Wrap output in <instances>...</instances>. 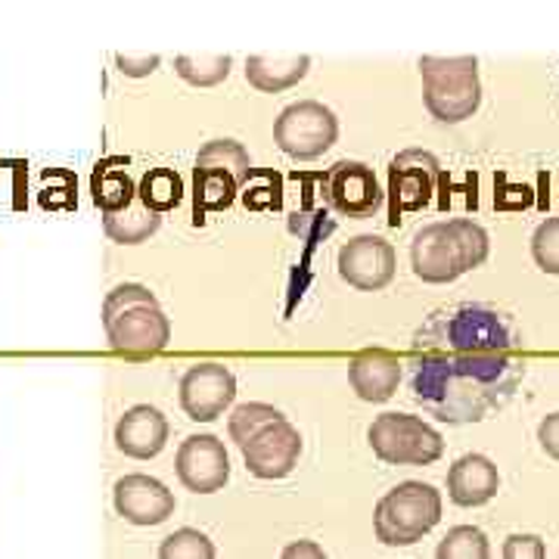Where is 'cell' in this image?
<instances>
[{
	"mask_svg": "<svg viewBox=\"0 0 559 559\" xmlns=\"http://www.w3.org/2000/svg\"><path fill=\"white\" fill-rule=\"evenodd\" d=\"M395 267H399V259H395L392 242L373 234L355 237L340 249V277L360 293L385 289L395 277Z\"/></svg>",
	"mask_w": 559,
	"mask_h": 559,
	"instance_id": "cell-11",
	"label": "cell"
},
{
	"mask_svg": "<svg viewBox=\"0 0 559 559\" xmlns=\"http://www.w3.org/2000/svg\"><path fill=\"white\" fill-rule=\"evenodd\" d=\"M436 559H491V544L476 525H454L441 538Z\"/></svg>",
	"mask_w": 559,
	"mask_h": 559,
	"instance_id": "cell-24",
	"label": "cell"
},
{
	"mask_svg": "<svg viewBox=\"0 0 559 559\" xmlns=\"http://www.w3.org/2000/svg\"><path fill=\"white\" fill-rule=\"evenodd\" d=\"M121 165H128V162H97V168H94V175H91L94 205L100 209L103 215H116V212L128 209L131 202L138 200V183L131 180V175H128Z\"/></svg>",
	"mask_w": 559,
	"mask_h": 559,
	"instance_id": "cell-19",
	"label": "cell"
},
{
	"mask_svg": "<svg viewBox=\"0 0 559 559\" xmlns=\"http://www.w3.org/2000/svg\"><path fill=\"white\" fill-rule=\"evenodd\" d=\"M116 66H119L121 75H128V79H146V75H153V72H156L159 57H156V53H143V57H128V53H119V57H116Z\"/></svg>",
	"mask_w": 559,
	"mask_h": 559,
	"instance_id": "cell-32",
	"label": "cell"
},
{
	"mask_svg": "<svg viewBox=\"0 0 559 559\" xmlns=\"http://www.w3.org/2000/svg\"><path fill=\"white\" fill-rule=\"evenodd\" d=\"M246 469L255 479H286L301 457V436L289 419H280L264 426L259 436L246 441L240 448Z\"/></svg>",
	"mask_w": 559,
	"mask_h": 559,
	"instance_id": "cell-10",
	"label": "cell"
},
{
	"mask_svg": "<svg viewBox=\"0 0 559 559\" xmlns=\"http://www.w3.org/2000/svg\"><path fill=\"white\" fill-rule=\"evenodd\" d=\"M175 72L193 87H215L230 75V57H178Z\"/></svg>",
	"mask_w": 559,
	"mask_h": 559,
	"instance_id": "cell-27",
	"label": "cell"
},
{
	"mask_svg": "<svg viewBox=\"0 0 559 559\" xmlns=\"http://www.w3.org/2000/svg\"><path fill=\"white\" fill-rule=\"evenodd\" d=\"M520 330L491 305L432 311L411 345V399L441 423H479L525 380Z\"/></svg>",
	"mask_w": 559,
	"mask_h": 559,
	"instance_id": "cell-1",
	"label": "cell"
},
{
	"mask_svg": "<svg viewBox=\"0 0 559 559\" xmlns=\"http://www.w3.org/2000/svg\"><path fill=\"white\" fill-rule=\"evenodd\" d=\"M289 230H293V234H299V237H305V240L318 242L336 230V221L326 215V209H318V212L301 209V212H296V215L289 218Z\"/></svg>",
	"mask_w": 559,
	"mask_h": 559,
	"instance_id": "cell-30",
	"label": "cell"
},
{
	"mask_svg": "<svg viewBox=\"0 0 559 559\" xmlns=\"http://www.w3.org/2000/svg\"><path fill=\"white\" fill-rule=\"evenodd\" d=\"M336 140H340V119L330 106L318 100L293 103L274 121V143L289 159H318Z\"/></svg>",
	"mask_w": 559,
	"mask_h": 559,
	"instance_id": "cell-7",
	"label": "cell"
},
{
	"mask_svg": "<svg viewBox=\"0 0 559 559\" xmlns=\"http://www.w3.org/2000/svg\"><path fill=\"white\" fill-rule=\"evenodd\" d=\"M423 103L441 124L473 119L481 106L479 60L476 57H423Z\"/></svg>",
	"mask_w": 559,
	"mask_h": 559,
	"instance_id": "cell-4",
	"label": "cell"
},
{
	"mask_svg": "<svg viewBox=\"0 0 559 559\" xmlns=\"http://www.w3.org/2000/svg\"><path fill=\"white\" fill-rule=\"evenodd\" d=\"M103 326L109 345L128 358L159 355L171 342V323L159 308V299L140 283H121L106 296Z\"/></svg>",
	"mask_w": 559,
	"mask_h": 559,
	"instance_id": "cell-3",
	"label": "cell"
},
{
	"mask_svg": "<svg viewBox=\"0 0 559 559\" xmlns=\"http://www.w3.org/2000/svg\"><path fill=\"white\" fill-rule=\"evenodd\" d=\"M491 252V240L476 221L454 218L426 224L411 242V267L423 283H454L479 267Z\"/></svg>",
	"mask_w": 559,
	"mask_h": 559,
	"instance_id": "cell-2",
	"label": "cell"
},
{
	"mask_svg": "<svg viewBox=\"0 0 559 559\" xmlns=\"http://www.w3.org/2000/svg\"><path fill=\"white\" fill-rule=\"evenodd\" d=\"M116 513L131 525H162L175 513V495L153 476L131 473L116 481Z\"/></svg>",
	"mask_w": 559,
	"mask_h": 559,
	"instance_id": "cell-14",
	"label": "cell"
},
{
	"mask_svg": "<svg viewBox=\"0 0 559 559\" xmlns=\"http://www.w3.org/2000/svg\"><path fill=\"white\" fill-rule=\"evenodd\" d=\"M323 187H326L330 205L340 215H348V218H370L382 205V197H385L373 168L364 165V162H336L326 171Z\"/></svg>",
	"mask_w": 559,
	"mask_h": 559,
	"instance_id": "cell-13",
	"label": "cell"
},
{
	"mask_svg": "<svg viewBox=\"0 0 559 559\" xmlns=\"http://www.w3.org/2000/svg\"><path fill=\"white\" fill-rule=\"evenodd\" d=\"M175 469L187 491L215 495L230 479V457L224 441L215 436H190L187 441H180Z\"/></svg>",
	"mask_w": 559,
	"mask_h": 559,
	"instance_id": "cell-12",
	"label": "cell"
},
{
	"mask_svg": "<svg viewBox=\"0 0 559 559\" xmlns=\"http://www.w3.org/2000/svg\"><path fill=\"white\" fill-rule=\"evenodd\" d=\"M538 441H540V448H544L550 457L559 460V411L557 414H547V417L540 419Z\"/></svg>",
	"mask_w": 559,
	"mask_h": 559,
	"instance_id": "cell-33",
	"label": "cell"
},
{
	"mask_svg": "<svg viewBox=\"0 0 559 559\" xmlns=\"http://www.w3.org/2000/svg\"><path fill=\"white\" fill-rule=\"evenodd\" d=\"M441 522V495L426 481H401L385 491L373 513V532L385 547L423 540Z\"/></svg>",
	"mask_w": 559,
	"mask_h": 559,
	"instance_id": "cell-5",
	"label": "cell"
},
{
	"mask_svg": "<svg viewBox=\"0 0 559 559\" xmlns=\"http://www.w3.org/2000/svg\"><path fill=\"white\" fill-rule=\"evenodd\" d=\"M311 69V57H249L246 81L261 94H280L293 84H299Z\"/></svg>",
	"mask_w": 559,
	"mask_h": 559,
	"instance_id": "cell-18",
	"label": "cell"
},
{
	"mask_svg": "<svg viewBox=\"0 0 559 559\" xmlns=\"http://www.w3.org/2000/svg\"><path fill=\"white\" fill-rule=\"evenodd\" d=\"M240 197L234 175L218 168H193V221L202 224L209 212H224Z\"/></svg>",
	"mask_w": 559,
	"mask_h": 559,
	"instance_id": "cell-20",
	"label": "cell"
},
{
	"mask_svg": "<svg viewBox=\"0 0 559 559\" xmlns=\"http://www.w3.org/2000/svg\"><path fill=\"white\" fill-rule=\"evenodd\" d=\"M159 559H215V544L200 528H178L162 540Z\"/></svg>",
	"mask_w": 559,
	"mask_h": 559,
	"instance_id": "cell-28",
	"label": "cell"
},
{
	"mask_svg": "<svg viewBox=\"0 0 559 559\" xmlns=\"http://www.w3.org/2000/svg\"><path fill=\"white\" fill-rule=\"evenodd\" d=\"M441 165L426 150H404L389 165V224L399 227L407 212H419L432 202Z\"/></svg>",
	"mask_w": 559,
	"mask_h": 559,
	"instance_id": "cell-8",
	"label": "cell"
},
{
	"mask_svg": "<svg viewBox=\"0 0 559 559\" xmlns=\"http://www.w3.org/2000/svg\"><path fill=\"white\" fill-rule=\"evenodd\" d=\"M503 559H547V547L538 535H510L503 540Z\"/></svg>",
	"mask_w": 559,
	"mask_h": 559,
	"instance_id": "cell-31",
	"label": "cell"
},
{
	"mask_svg": "<svg viewBox=\"0 0 559 559\" xmlns=\"http://www.w3.org/2000/svg\"><path fill=\"white\" fill-rule=\"evenodd\" d=\"M367 441L373 454L392 466H429L444 454L439 429L414 414H382L373 419Z\"/></svg>",
	"mask_w": 559,
	"mask_h": 559,
	"instance_id": "cell-6",
	"label": "cell"
},
{
	"mask_svg": "<svg viewBox=\"0 0 559 559\" xmlns=\"http://www.w3.org/2000/svg\"><path fill=\"white\" fill-rule=\"evenodd\" d=\"M159 224L162 215L150 212L140 200H134L116 215H103V227H106L109 240L121 242V246H138V242L150 240L159 230Z\"/></svg>",
	"mask_w": 559,
	"mask_h": 559,
	"instance_id": "cell-21",
	"label": "cell"
},
{
	"mask_svg": "<svg viewBox=\"0 0 559 559\" xmlns=\"http://www.w3.org/2000/svg\"><path fill=\"white\" fill-rule=\"evenodd\" d=\"M280 419H286V417L280 414L277 407H271V404H261V401H252V404H240V407L230 414L227 429H230V439L237 441V444L242 448V444L252 439V436H259L264 426L280 423Z\"/></svg>",
	"mask_w": 559,
	"mask_h": 559,
	"instance_id": "cell-26",
	"label": "cell"
},
{
	"mask_svg": "<svg viewBox=\"0 0 559 559\" xmlns=\"http://www.w3.org/2000/svg\"><path fill=\"white\" fill-rule=\"evenodd\" d=\"M240 200L252 212H277L283 205V180L277 171H255L240 187Z\"/></svg>",
	"mask_w": 559,
	"mask_h": 559,
	"instance_id": "cell-25",
	"label": "cell"
},
{
	"mask_svg": "<svg viewBox=\"0 0 559 559\" xmlns=\"http://www.w3.org/2000/svg\"><path fill=\"white\" fill-rule=\"evenodd\" d=\"M280 559H326V554L318 540H293V544H286Z\"/></svg>",
	"mask_w": 559,
	"mask_h": 559,
	"instance_id": "cell-34",
	"label": "cell"
},
{
	"mask_svg": "<svg viewBox=\"0 0 559 559\" xmlns=\"http://www.w3.org/2000/svg\"><path fill=\"white\" fill-rule=\"evenodd\" d=\"M500 473L485 454H463L448 469V498L457 507H485L498 495Z\"/></svg>",
	"mask_w": 559,
	"mask_h": 559,
	"instance_id": "cell-17",
	"label": "cell"
},
{
	"mask_svg": "<svg viewBox=\"0 0 559 559\" xmlns=\"http://www.w3.org/2000/svg\"><path fill=\"white\" fill-rule=\"evenodd\" d=\"M532 259L544 274L559 277V218H547L532 234Z\"/></svg>",
	"mask_w": 559,
	"mask_h": 559,
	"instance_id": "cell-29",
	"label": "cell"
},
{
	"mask_svg": "<svg viewBox=\"0 0 559 559\" xmlns=\"http://www.w3.org/2000/svg\"><path fill=\"white\" fill-rule=\"evenodd\" d=\"M237 399V380L224 364H197L180 380V407L197 423L218 419Z\"/></svg>",
	"mask_w": 559,
	"mask_h": 559,
	"instance_id": "cell-9",
	"label": "cell"
},
{
	"mask_svg": "<svg viewBox=\"0 0 559 559\" xmlns=\"http://www.w3.org/2000/svg\"><path fill=\"white\" fill-rule=\"evenodd\" d=\"M401 373H404V364L399 360V355L382 352V348L360 352L348 364V382H352L355 395L370 404H382L392 399L399 392Z\"/></svg>",
	"mask_w": 559,
	"mask_h": 559,
	"instance_id": "cell-16",
	"label": "cell"
},
{
	"mask_svg": "<svg viewBox=\"0 0 559 559\" xmlns=\"http://www.w3.org/2000/svg\"><path fill=\"white\" fill-rule=\"evenodd\" d=\"M168 444V419L159 407L134 404L116 423V448L124 457L153 460Z\"/></svg>",
	"mask_w": 559,
	"mask_h": 559,
	"instance_id": "cell-15",
	"label": "cell"
},
{
	"mask_svg": "<svg viewBox=\"0 0 559 559\" xmlns=\"http://www.w3.org/2000/svg\"><path fill=\"white\" fill-rule=\"evenodd\" d=\"M197 168H218L234 175L237 183H246L252 175V159L246 153V146L237 140H209L197 156Z\"/></svg>",
	"mask_w": 559,
	"mask_h": 559,
	"instance_id": "cell-23",
	"label": "cell"
},
{
	"mask_svg": "<svg viewBox=\"0 0 559 559\" xmlns=\"http://www.w3.org/2000/svg\"><path fill=\"white\" fill-rule=\"evenodd\" d=\"M138 200L150 212L165 215L183 202V180L175 168H150L138 183Z\"/></svg>",
	"mask_w": 559,
	"mask_h": 559,
	"instance_id": "cell-22",
	"label": "cell"
}]
</instances>
